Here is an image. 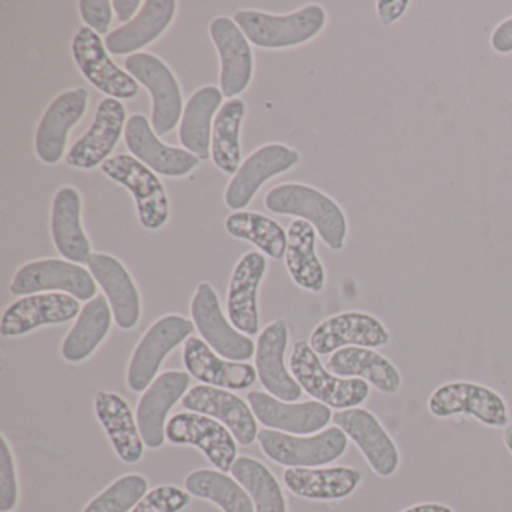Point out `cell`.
<instances>
[{"label":"cell","instance_id":"f1b7e54d","mask_svg":"<svg viewBox=\"0 0 512 512\" xmlns=\"http://www.w3.org/2000/svg\"><path fill=\"white\" fill-rule=\"evenodd\" d=\"M53 244L65 260L82 265L91 259L92 245L83 227L82 194L71 185L59 188L50 214Z\"/></svg>","mask_w":512,"mask_h":512},{"label":"cell","instance_id":"b9f144b4","mask_svg":"<svg viewBox=\"0 0 512 512\" xmlns=\"http://www.w3.org/2000/svg\"><path fill=\"white\" fill-rule=\"evenodd\" d=\"M191 502V494L178 485L164 484L149 490L131 512H182Z\"/></svg>","mask_w":512,"mask_h":512},{"label":"cell","instance_id":"836d02e7","mask_svg":"<svg viewBox=\"0 0 512 512\" xmlns=\"http://www.w3.org/2000/svg\"><path fill=\"white\" fill-rule=\"evenodd\" d=\"M223 92L217 86L197 89L185 104L179 127V142L185 151L196 155L200 161L211 158L212 130L215 118L223 107Z\"/></svg>","mask_w":512,"mask_h":512},{"label":"cell","instance_id":"60d3db41","mask_svg":"<svg viewBox=\"0 0 512 512\" xmlns=\"http://www.w3.org/2000/svg\"><path fill=\"white\" fill-rule=\"evenodd\" d=\"M20 484L16 458L7 436L0 445V512H13L19 505Z\"/></svg>","mask_w":512,"mask_h":512},{"label":"cell","instance_id":"bcb514c9","mask_svg":"<svg viewBox=\"0 0 512 512\" xmlns=\"http://www.w3.org/2000/svg\"><path fill=\"white\" fill-rule=\"evenodd\" d=\"M112 4L119 22L125 23V25L130 23L131 19H134L143 7L140 0H115Z\"/></svg>","mask_w":512,"mask_h":512},{"label":"cell","instance_id":"2e32d148","mask_svg":"<svg viewBox=\"0 0 512 512\" xmlns=\"http://www.w3.org/2000/svg\"><path fill=\"white\" fill-rule=\"evenodd\" d=\"M209 37L220 56V89L227 100H235L250 88L254 76L251 43L229 17H217L209 25Z\"/></svg>","mask_w":512,"mask_h":512},{"label":"cell","instance_id":"3957f363","mask_svg":"<svg viewBox=\"0 0 512 512\" xmlns=\"http://www.w3.org/2000/svg\"><path fill=\"white\" fill-rule=\"evenodd\" d=\"M290 370L302 391L331 409L361 407L371 394L370 385L365 380L331 373L308 341H296L290 355Z\"/></svg>","mask_w":512,"mask_h":512},{"label":"cell","instance_id":"f35d334b","mask_svg":"<svg viewBox=\"0 0 512 512\" xmlns=\"http://www.w3.org/2000/svg\"><path fill=\"white\" fill-rule=\"evenodd\" d=\"M230 236L251 242L260 253L274 260H283L287 251V232L272 218L253 211H238L224 221Z\"/></svg>","mask_w":512,"mask_h":512},{"label":"cell","instance_id":"e575fe53","mask_svg":"<svg viewBox=\"0 0 512 512\" xmlns=\"http://www.w3.org/2000/svg\"><path fill=\"white\" fill-rule=\"evenodd\" d=\"M317 232L310 223L295 220L287 230L286 266L296 286L311 293L325 290L328 275L317 254Z\"/></svg>","mask_w":512,"mask_h":512},{"label":"cell","instance_id":"c3c4849f","mask_svg":"<svg viewBox=\"0 0 512 512\" xmlns=\"http://www.w3.org/2000/svg\"><path fill=\"white\" fill-rule=\"evenodd\" d=\"M503 443H505L506 449L511 452L512 455V422L503 428L502 434Z\"/></svg>","mask_w":512,"mask_h":512},{"label":"cell","instance_id":"7402d4cb","mask_svg":"<svg viewBox=\"0 0 512 512\" xmlns=\"http://www.w3.org/2000/svg\"><path fill=\"white\" fill-rule=\"evenodd\" d=\"M127 109L115 98H104L98 106L94 121L68 151V166L77 170H92L109 160L113 149L127 127Z\"/></svg>","mask_w":512,"mask_h":512},{"label":"cell","instance_id":"44dd1931","mask_svg":"<svg viewBox=\"0 0 512 512\" xmlns=\"http://www.w3.org/2000/svg\"><path fill=\"white\" fill-rule=\"evenodd\" d=\"M124 137L131 155L164 178H185L200 166L196 155L161 142L151 122L140 113L128 119Z\"/></svg>","mask_w":512,"mask_h":512},{"label":"cell","instance_id":"277c9868","mask_svg":"<svg viewBox=\"0 0 512 512\" xmlns=\"http://www.w3.org/2000/svg\"><path fill=\"white\" fill-rule=\"evenodd\" d=\"M427 409L437 419L469 416L488 428L511 424V412L502 394L478 382L454 380L437 386L427 401Z\"/></svg>","mask_w":512,"mask_h":512},{"label":"cell","instance_id":"f546056e","mask_svg":"<svg viewBox=\"0 0 512 512\" xmlns=\"http://www.w3.org/2000/svg\"><path fill=\"white\" fill-rule=\"evenodd\" d=\"M176 13L178 2L175 0H148L130 23L110 32L104 44L110 55H137L169 31Z\"/></svg>","mask_w":512,"mask_h":512},{"label":"cell","instance_id":"d4e9b609","mask_svg":"<svg viewBox=\"0 0 512 512\" xmlns=\"http://www.w3.org/2000/svg\"><path fill=\"white\" fill-rule=\"evenodd\" d=\"M268 271V260L259 251H248L236 263L227 290L230 322L242 334H259V287Z\"/></svg>","mask_w":512,"mask_h":512},{"label":"cell","instance_id":"f6af8a7d","mask_svg":"<svg viewBox=\"0 0 512 512\" xmlns=\"http://www.w3.org/2000/svg\"><path fill=\"white\" fill-rule=\"evenodd\" d=\"M488 44L496 55H512V16L506 17L494 26L490 38H488Z\"/></svg>","mask_w":512,"mask_h":512},{"label":"cell","instance_id":"6da1fadb","mask_svg":"<svg viewBox=\"0 0 512 512\" xmlns=\"http://www.w3.org/2000/svg\"><path fill=\"white\" fill-rule=\"evenodd\" d=\"M263 203L272 214L310 223L329 250L341 251L346 247L350 230L346 211L337 200L319 188L287 182L271 188Z\"/></svg>","mask_w":512,"mask_h":512},{"label":"cell","instance_id":"4316f807","mask_svg":"<svg viewBox=\"0 0 512 512\" xmlns=\"http://www.w3.org/2000/svg\"><path fill=\"white\" fill-rule=\"evenodd\" d=\"M182 361L193 379L214 388L244 391L259 379L256 367L247 362L224 359L199 337H190L185 341Z\"/></svg>","mask_w":512,"mask_h":512},{"label":"cell","instance_id":"4fadbf2b","mask_svg":"<svg viewBox=\"0 0 512 512\" xmlns=\"http://www.w3.org/2000/svg\"><path fill=\"white\" fill-rule=\"evenodd\" d=\"M71 52L80 73L107 98L130 101L139 95V83L110 59L109 50L97 32L82 26L74 35Z\"/></svg>","mask_w":512,"mask_h":512},{"label":"cell","instance_id":"52a82bcc","mask_svg":"<svg viewBox=\"0 0 512 512\" xmlns=\"http://www.w3.org/2000/svg\"><path fill=\"white\" fill-rule=\"evenodd\" d=\"M101 170L107 178L130 191L140 224L146 230L157 232L169 223V196L157 173L128 154L109 158Z\"/></svg>","mask_w":512,"mask_h":512},{"label":"cell","instance_id":"7dc6e473","mask_svg":"<svg viewBox=\"0 0 512 512\" xmlns=\"http://www.w3.org/2000/svg\"><path fill=\"white\" fill-rule=\"evenodd\" d=\"M401 512H455L454 509L445 503L440 502H421L409 506Z\"/></svg>","mask_w":512,"mask_h":512},{"label":"cell","instance_id":"1f68e13d","mask_svg":"<svg viewBox=\"0 0 512 512\" xmlns=\"http://www.w3.org/2000/svg\"><path fill=\"white\" fill-rule=\"evenodd\" d=\"M94 407L119 460L127 464L142 461L146 445L128 401L116 392L100 391L95 395Z\"/></svg>","mask_w":512,"mask_h":512},{"label":"cell","instance_id":"ee69618b","mask_svg":"<svg viewBox=\"0 0 512 512\" xmlns=\"http://www.w3.org/2000/svg\"><path fill=\"white\" fill-rule=\"evenodd\" d=\"M410 5V0H377V19L385 28H389L409 13Z\"/></svg>","mask_w":512,"mask_h":512},{"label":"cell","instance_id":"ac0fdd59","mask_svg":"<svg viewBox=\"0 0 512 512\" xmlns=\"http://www.w3.org/2000/svg\"><path fill=\"white\" fill-rule=\"evenodd\" d=\"M89 92L85 88L62 92L47 107L35 133V152L41 163L56 166L67 151L68 136L85 118Z\"/></svg>","mask_w":512,"mask_h":512},{"label":"cell","instance_id":"ab89813d","mask_svg":"<svg viewBox=\"0 0 512 512\" xmlns=\"http://www.w3.org/2000/svg\"><path fill=\"white\" fill-rule=\"evenodd\" d=\"M149 493V481L142 473L119 476L94 497L82 512H131Z\"/></svg>","mask_w":512,"mask_h":512},{"label":"cell","instance_id":"e0dca14e","mask_svg":"<svg viewBox=\"0 0 512 512\" xmlns=\"http://www.w3.org/2000/svg\"><path fill=\"white\" fill-rule=\"evenodd\" d=\"M247 400L260 424L269 430L295 436H310L326 430L334 416L331 407L316 400L287 403L263 391L248 392Z\"/></svg>","mask_w":512,"mask_h":512},{"label":"cell","instance_id":"cb8c5ba5","mask_svg":"<svg viewBox=\"0 0 512 512\" xmlns=\"http://www.w3.org/2000/svg\"><path fill=\"white\" fill-rule=\"evenodd\" d=\"M289 338V326L284 320L278 319L269 323L257 338L254 361L257 377L266 392L278 400L295 403L304 391L298 380L289 373L284 362Z\"/></svg>","mask_w":512,"mask_h":512},{"label":"cell","instance_id":"d6a6232c","mask_svg":"<svg viewBox=\"0 0 512 512\" xmlns=\"http://www.w3.org/2000/svg\"><path fill=\"white\" fill-rule=\"evenodd\" d=\"M115 322L106 295H97L80 311L76 323L62 341L61 355L68 364L88 361L109 337Z\"/></svg>","mask_w":512,"mask_h":512},{"label":"cell","instance_id":"5b68a950","mask_svg":"<svg viewBox=\"0 0 512 512\" xmlns=\"http://www.w3.org/2000/svg\"><path fill=\"white\" fill-rule=\"evenodd\" d=\"M257 442L269 460L287 469L329 466L349 449V437L337 425L310 436H295L265 428L257 436Z\"/></svg>","mask_w":512,"mask_h":512},{"label":"cell","instance_id":"7bdbcfd3","mask_svg":"<svg viewBox=\"0 0 512 512\" xmlns=\"http://www.w3.org/2000/svg\"><path fill=\"white\" fill-rule=\"evenodd\" d=\"M80 17L86 28L98 35H109L113 20V4L110 0H80Z\"/></svg>","mask_w":512,"mask_h":512},{"label":"cell","instance_id":"9a60e30c","mask_svg":"<svg viewBox=\"0 0 512 512\" xmlns=\"http://www.w3.org/2000/svg\"><path fill=\"white\" fill-rule=\"evenodd\" d=\"M391 341V331L379 317L365 311H344L322 320L308 343L317 355L325 356L344 347L379 349Z\"/></svg>","mask_w":512,"mask_h":512},{"label":"cell","instance_id":"30bf717a","mask_svg":"<svg viewBox=\"0 0 512 512\" xmlns=\"http://www.w3.org/2000/svg\"><path fill=\"white\" fill-rule=\"evenodd\" d=\"M191 320L202 340L224 359L247 362L256 355V344L224 316L220 298L211 283H200L190 304Z\"/></svg>","mask_w":512,"mask_h":512},{"label":"cell","instance_id":"8d00e7d4","mask_svg":"<svg viewBox=\"0 0 512 512\" xmlns=\"http://www.w3.org/2000/svg\"><path fill=\"white\" fill-rule=\"evenodd\" d=\"M184 487L191 496L208 500L223 512H256L247 490L221 470H193L185 476Z\"/></svg>","mask_w":512,"mask_h":512},{"label":"cell","instance_id":"603a6c76","mask_svg":"<svg viewBox=\"0 0 512 512\" xmlns=\"http://www.w3.org/2000/svg\"><path fill=\"white\" fill-rule=\"evenodd\" d=\"M181 403L188 412L211 416L226 425L242 446L253 445L259 436V425L250 404L229 389L193 386Z\"/></svg>","mask_w":512,"mask_h":512},{"label":"cell","instance_id":"8fae6325","mask_svg":"<svg viewBox=\"0 0 512 512\" xmlns=\"http://www.w3.org/2000/svg\"><path fill=\"white\" fill-rule=\"evenodd\" d=\"M301 154L283 143H269L254 151L230 179L224 193V203L232 211H244L260 188L301 164Z\"/></svg>","mask_w":512,"mask_h":512},{"label":"cell","instance_id":"7c38bea8","mask_svg":"<svg viewBox=\"0 0 512 512\" xmlns=\"http://www.w3.org/2000/svg\"><path fill=\"white\" fill-rule=\"evenodd\" d=\"M332 422L355 443L370 469L380 478H391L401 466V454L380 419L364 407L338 410Z\"/></svg>","mask_w":512,"mask_h":512},{"label":"cell","instance_id":"7a4b0ae2","mask_svg":"<svg viewBox=\"0 0 512 512\" xmlns=\"http://www.w3.org/2000/svg\"><path fill=\"white\" fill-rule=\"evenodd\" d=\"M233 20L253 46L263 50H286L305 46L320 37L328 26L329 16L325 7L311 4L284 16L242 10Z\"/></svg>","mask_w":512,"mask_h":512},{"label":"cell","instance_id":"484cf974","mask_svg":"<svg viewBox=\"0 0 512 512\" xmlns=\"http://www.w3.org/2000/svg\"><path fill=\"white\" fill-rule=\"evenodd\" d=\"M86 265L103 289L116 325L124 331L136 328L142 319V296L124 263L112 254L94 253Z\"/></svg>","mask_w":512,"mask_h":512},{"label":"cell","instance_id":"8992f818","mask_svg":"<svg viewBox=\"0 0 512 512\" xmlns=\"http://www.w3.org/2000/svg\"><path fill=\"white\" fill-rule=\"evenodd\" d=\"M193 320L179 314H166L149 326L127 368V385L133 392H145L160 376L161 365L167 356L193 334Z\"/></svg>","mask_w":512,"mask_h":512},{"label":"cell","instance_id":"74e56055","mask_svg":"<svg viewBox=\"0 0 512 512\" xmlns=\"http://www.w3.org/2000/svg\"><path fill=\"white\" fill-rule=\"evenodd\" d=\"M230 473L250 494L254 511L289 512L286 494L277 476L262 461L241 455L236 458Z\"/></svg>","mask_w":512,"mask_h":512},{"label":"cell","instance_id":"ffe728a7","mask_svg":"<svg viewBox=\"0 0 512 512\" xmlns=\"http://www.w3.org/2000/svg\"><path fill=\"white\" fill-rule=\"evenodd\" d=\"M187 371L169 370L161 373L143 392L137 403L136 419L143 442L149 449H161L167 440V418L170 410L182 401L190 388Z\"/></svg>","mask_w":512,"mask_h":512},{"label":"cell","instance_id":"83f0119b","mask_svg":"<svg viewBox=\"0 0 512 512\" xmlns=\"http://www.w3.org/2000/svg\"><path fill=\"white\" fill-rule=\"evenodd\" d=\"M362 473L352 466L290 467L283 482L293 496L313 502H338L356 493Z\"/></svg>","mask_w":512,"mask_h":512},{"label":"cell","instance_id":"4dcf8cb0","mask_svg":"<svg viewBox=\"0 0 512 512\" xmlns=\"http://www.w3.org/2000/svg\"><path fill=\"white\" fill-rule=\"evenodd\" d=\"M326 368L335 376L365 380L383 395L398 394L403 388V374L397 365L376 349L344 347L332 353Z\"/></svg>","mask_w":512,"mask_h":512},{"label":"cell","instance_id":"5bb4252c","mask_svg":"<svg viewBox=\"0 0 512 512\" xmlns=\"http://www.w3.org/2000/svg\"><path fill=\"white\" fill-rule=\"evenodd\" d=\"M167 440L176 446H194L221 472H230L238 458V442L232 431L211 416L181 412L167 422Z\"/></svg>","mask_w":512,"mask_h":512},{"label":"cell","instance_id":"9c48e42d","mask_svg":"<svg viewBox=\"0 0 512 512\" xmlns=\"http://www.w3.org/2000/svg\"><path fill=\"white\" fill-rule=\"evenodd\" d=\"M14 296L37 293H68L79 301L97 296V281L89 269L62 259H40L17 269L10 284Z\"/></svg>","mask_w":512,"mask_h":512},{"label":"cell","instance_id":"d590c367","mask_svg":"<svg viewBox=\"0 0 512 512\" xmlns=\"http://www.w3.org/2000/svg\"><path fill=\"white\" fill-rule=\"evenodd\" d=\"M247 116V103L235 98L223 104L212 130L211 157L215 167L227 176H235L241 167V130Z\"/></svg>","mask_w":512,"mask_h":512},{"label":"cell","instance_id":"ba28073f","mask_svg":"<svg viewBox=\"0 0 512 512\" xmlns=\"http://www.w3.org/2000/svg\"><path fill=\"white\" fill-rule=\"evenodd\" d=\"M125 68L151 95V125L157 136L172 133L181 122L185 109L181 85L172 68L157 56L146 52L128 56Z\"/></svg>","mask_w":512,"mask_h":512},{"label":"cell","instance_id":"d6986e66","mask_svg":"<svg viewBox=\"0 0 512 512\" xmlns=\"http://www.w3.org/2000/svg\"><path fill=\"white\" fill-rule=\"evenodd\" d=\"M80 301L68 293H37L13 302L0 319V335L17 338L43 326L62 325L79 317Z\"/></svg>","mask_w":512,"mask_h":512}]
</instances>
